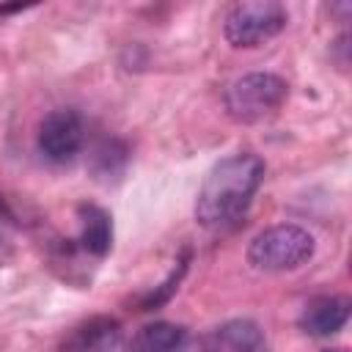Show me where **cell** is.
Listing matches in <instances>:
<instances>
[{"mask_svg": "<svg viewBox=\"0 0 352 352\" xmlns=\"http://www.w3.org/2000/svg\"><path fill=\"white\" fill-rule=\"evenodd\" d=\"M204 352H270L264 330L253 319H228L212 327L201 344Z\"/></svg>", "mask_w": 352, "mask_h": 352, "instance_id": "cell-7", "label": "cell"}, {"mask_svg": "<svg viewBox=\"0 0 352 352\" xmlns=\"http://www.w3.org/2000/svg\"><path fill=\"white\" fill-rule=\"evenodd\" d=\"M77 217H80V248L96 258L107 256L110 245H113V217L107 209L96 206V204H80L77 206Z\"/></svg>", "mask_w": 352, "mask_h": 352, "instance_id": "cell-9", "label": "cell"}, {"mask_svg": "<svg viewBox=\"0 0 352 352\" xmlns=\"http://www.w3.org/2000/svg\"><path fill=\"white\" fill-rule=\"evenodd\" d=\"M22 8H25V6H19V3H16V6H0V19L8 16V14H16V11H22Z\"/></svg>", "mask_w": 352, "mask_h": 352, "instance_id": "cell-13", "label": "cell"}, {"mask_svg": "<svg viewBox=\"0 0 352 352\" xmlns=\"http://www.w3.org/2000/svg\"><path fill=\"white\" fill-rule=\"evenodd\" d=\"M289 22V14L275 0H242L234 3L223 22V36L231 47L248 50L275 38Z\"/></svg>", "mask_w": 352, "mask_h": 352, "instance_id": "cell-4", "label": "cell"}, {"mask_svg": "<svg viewBox=\"0 0 352 352\" xmlns=\"http://www.w3.org/2000/svg\"><path fill=\"white\" fill-rule=\"evenodd\" d=\"M349 308L352 302L344 294H319L305 302L300 314V327L308 336H333L346 324Z\"/></svg>", "mask_w": 352, "mask_h": 352, "instance_id": "cell-8", "label": "cell"}, {"mask_svg": "<svg viewBox=\"0 0 352 352\" xmlns=\"http://www.w3.org/2000/svg\"><path fill=\"white\" fill-rule=\"evenodd\" d=\"M85 140L82 118L74 110H52L38 124V151L50 162H69L80 154Z\"/></svg>", "mask_w": 352, "mask_h": 352, "instance_id": "cell-5", "label": "cell"}, {"mask_svg": "<svg viewBox=\"0 0 352 352\" xmlns=\"http://www.w3.org/2000/svg\"><path fill=\"white\" fill-rule=\"evenodd\" d=\"M14 212L8 209L6 198L0 195V264L11 261L14 256Z\"/></svg>", "mask_w": 352, "mask_h": 352, "instance_id": "cell-12", "label": "cell"}, {"mask_svg": "<svg viewBox=\"0 0 352 352\" xmlns=\"http://www.w3.org/2000/svg\"><path fill=\"white\" fill-rule=\"evenodd\" d=\"M289 96V85L283 77L272 72H250L236 77L226 94V113L236 124H258L280 110V104Z\"/></svg>", "mask_w": 352, "mask_h": 352, "instance_id": "cell-3", "label": "cell"}, {"mask_svg": "<svg viewBox=\"0 0 352 352\" xmlns=\"http://www.w3.org/2000/svg\"><path fill=\"white\" fill-rule=\"evenodd\" d=\"M60 352H129V341L118 319L99 314L72 327Z\"/></svg>", "mask_w": 352, "mask_h": 352, "instance_id": "cell-6", "label": "cell"}, {"mask_svg": "<svg viewBox=\"0 0 352 352\" xmlns=\"http://www.w3.org/2000/svg\"><path fill=\"white\" fill-rule=\"evenodd\" d=\"M316 250L314 236L294 226L278 223L258 231L248 245V264L258 272H289L302 267Z\"/></svg>", "mask_w": 352, "mask_h": 352, "instance_id": "cell-2", "label": "cell"}, {"mask_svg": "<svg viewBox=\"0 0 352 352\" xmlns=\"http://www.w3.org/2000/svg\"><path fill=\"white\" fill-rule=\"evenodd\" d=\"M264 179V160L242 151L220 160L204 179L195 198V220L206 228H223L245 214Z\"/></svg>", "mask_w": 352, "mask_h": 352, "instance_id": "cell-1", "label": "cell"}, {"mask_svg": "<svg viewBox=\"0 0 352 352\" xmlns=\"http://www.w3.org/2000/svg\"><path fill=\"white\" fill-rule=\"evenodd\" d=\"M322 352H346L344 346H333V349H322Z\"/></svg>", "mask_w": 352, "mask_h": 352, "instance_id": "cell-14", "label": "cell"}, {"mask_svg": "<svg viewBox=\"0 0 352 352\" xmlns=\"http://www.w3.org/2000/svg\"><path fill=\"white\" fill-rule=\"evenodd\" d=\"M176 264H179V267H176V270L162 280V286H160L157 292H151V294H146V297H143L140 311H151V308L162 305V302H165V300L179 289V280H182V275H184V270H187V256H184V258H179Z\"/></svg>", "mask_w": 352, "mask_h": 352, "instance_id": "cell-11", "label": "cell"}, {"mask_svg": "<svg viewBox=\"0 0 352 352\" xmlns=\"http://www.w3.org/2000/svg\"><path fill=\"white\" fill-rule=\"evenodd\" d=\"M187 344H190V333L184 324L151 322L135 333L129 352H187Z\"/></svg>", "mask_w": 352, "mask_h": 352, "instance_id": "cell-10", "label": "cell"}]
</instances>
